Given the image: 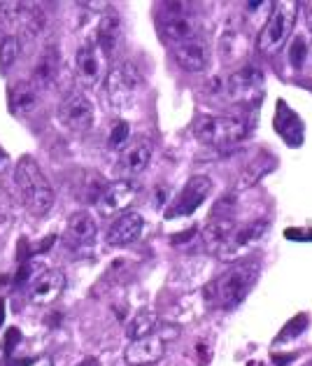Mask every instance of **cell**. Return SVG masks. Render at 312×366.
Segmentation results:
<instances>
[{
  "label": "cell",
  "instance_id": "17",
  "mask_svg": "<svg viewBox=\"0 0 312 366\" xmlns=\"http://www.w3.org/2000/svg\"><path fill=\"white\" fill-rule=\"evenodd\" d=\"M142 229H145V219H142L140 212H124V215L114 219L112 227L108 229V245L124 247V245L136 243L142 236Z\"/></svg>",
  "mask_w": 312,
  "mask_h": 366
},
{
  "label": "cell",
  "instance_id": "3",
  "mask_svg": "<svg viewBox=\"0 0 312 366\" xmlns=\"http://www.w3.org/2000/svg\"><path fill=\"white\" fill-rule=\"evenodd\" d=\"M249 133V124L243 117H212V114H201L193 122V136L205 145L215 147H233L240 140H245Z\"/></svg>",
  "mask_w": 312,
  "mask_h": 366
},
{
  "label": "cell",
  "instance_id": "21",
  "mask_svg": "<svg viewBox=\"0 0 312 366\" xmlns=\"http://www.w3.org/2000/svg\"><path fill=\"white\" fill-rule=\"evenodd\" d=\"M266 231H268V222H266V219H256V222H249V224H245V227H238L233 238H231V243L226 245L224 252H221V257L231 259L243 247L254 245L256 240H261L266 236Z\"/></svg>",
  "mask_w": 312,
  "mask_h": 366
},
{
  "label": "cell",
  "instance_id": "26",
  "mask_svg": "<svg viewBox=\"0 0 312 366\" xmlns=\"http://www.w3.org/2000/svg\"><path fill=\"white\" fill-rule=\"evenodd\" d=\"M308 54H310V49H308V42L303 35H296V38L291 40L289 44V64L293 70H301L303 64L308 61Z\"/></svg>",
  "mask_w": 312,
  "mask_h": 366
},
{
  "label": "cell",
  "instance_id": "13",
  "mask_svg": "<svg viewBox=\"0 0 312 366\" xmlns=\"http://www.w3.org/2000/svg\"><path fill=\"white\" fill-rule=\"evenodd\" d=\"M166 352V338L163 336H147L140 341H131V345L124 352V360L129 366H151L161 362Z\"/></svg>",
  "mask_w": 312,
  "mask_h": 366
},
{
  "label": "cell",
  "instance_id": "7",
  "mask_svg": "<svg viewBox=\"0 0 312 366\" xmlns=\"http://www.w3.org/2000/svg\"><path fill=\"white\" fill-rule=\"evenodd\" d=\"M59 122L73 133H86L94 127L91 101L82 92H77V89L68 92L64 96V101L59 103Z\"/></svg>",
  "mask_w": 312,
  "mask_h": 366
},
{
  "label": "cell",
  "instance_id": "34",
  "mask_svg": "<svg viewBox=\"0 0 312 366\" xmlns=\"http://www.w3.org/2000/svg\"><path fill=\"white\" fill-rule=\"evenodd\" d=\"M40 366H51V362H49V360H44V362H42Z\"/></svg>",
  "mask_w": 312,
  "mask_h": 366
},
{
  "label": "cell",
  "instance_id": "11",
  "mask_svg": "<svg viewBox=\"0 0 312 366\" xmlns=\"http://www.w3.org/2000/svg\"><path fill=\"white\" fill-rule=\"evenodd\" d=\"M173 56H175L177 66L193 75L205 73L210 66V47L201 33L173 44Z\"/></svg>",
  "mask_w": 312,
  "mask_h": 366
},
{
  "label": "cell",
  "instance_id": "15",
  "mask_svg": "<svg viewBox=\"0 0 312 366\" xmlns=\"http://www.w3.org/2000/svg\"><path fill=\"white\" fill-rule=\"evenodd\" d=\"M151 142L149 140H136L131 147L121 152L117 173L121 175V180H131V177L140 175L151 162Z\"/></svg>",
  "mask_w": 312,
  "mask_h": 366
},
{
  "label": "cell",
  "instance_id": "4",
  "mask_svg": "<svg viewBox=\"0 0 312 366\" xmlns=\"http://www.w3.org/2000/svg\"><path fill=\"white\" fill-rule=\"evenodd\" d=\"M142 84H145V79H142V73L136 68V64L121 61L108 73L105 94H108V101L114 110H129L136 105Z\"/></svg>",
  "mask_w": 312,
  "mask_h": 366
},
{
  "label": "cell",
  "instance_id": "27",
  "mask_svg": "<svg viewBox=\"0 0 312 366\" xmlns=\"http://www.w3.org/2000/svg\"><path fill=\"white\" fill-rule=\"evenodd\" d=\"M129 138H131V127H129V122H124V119L114 122V124H112V129H110V133H108V147L117 152V149H121L124 145H126Z\"/></svg>",
  "mask_w": 312,
  "mask_h": 366
},
{
  "label": "cell",
  "instance_id": "35",
  "mask_svg": "<svg viewBox=\"0 0 312 366\" xmlns=\"http://www.w3.org/2000/svg\"><path fill=\"white\" fill-rule=\"evenodd\" d=\"M0 366H5V364H3V360H0Z\"/></svg>",
  "mask_w": 312,
  "mask_h": 366
},
{
  "label": "cell",
  "instance_id": "24",
  "mask_svg": "<svg viewBox=\"0 0 312 366\" xmlns=\"http://www.w3.org/2000/svg\"><path fill=\"white\" fill-rule=\"evenodd\" d=\"M19 54H21V40L16 38V35H5V38L0 40V70L7 73V70L16 64Z\"/></svg>",
  "mask_w": 312,
  "mask_h": 366
},
{
  "label": "cell",
  "instance_id": "30",
  "mask_svg": "<svg viewBox=\"0 0 312 366\" xmlns=\"http://www.w3.org/2000/svg\"><path fill=\"white\" fill-rule=\"evenodd\" d=\"M29 273H31V264H21L19 273H16V278H14V285H24V280H29Z\"/></svg>",
  "mask_w": 312,
  "mask_h": 366
},
{
  "label": "cell",
  "instance_id": "10",
  "mask_svg": "<svg viewBox=\"0 0 312 366\" xmlns=\"http://www.w3.org/2000/svg\"><path fill=\"white\" fill-rule=\"evenodd\" d=\"M226 96L236 103H254L258 96L263 94V75L261 70L254 66H245L236 70L233 75L226 79L224 86Z\"/></svg>",
  "mask_w": 312,
  "mask_h": 366
},
{
  "label": "cell",
  "instance_id": "8",
  "mask_svg": "<svg viewBox=\"0 0 312 366\" xmlns=\"http://www.w3.org/2000/svg\"><path fill=\"white\" fill-rule=\"evenodd\" d=\"M140 196V187L136 180H114L105 184V189L98 199L96 208L101 212V217H112V215H124V210H129L136 199Z\"/></svg>",
  "mask_w": 312,
  "mask_h": 366
},
{
  "label": "cell",
  "instance_id": "14",
  "mask_svg": "<svg viewBox=\"0 0 312 366\" xmlns=\"http://www.w3.org/2000/svg\"><path fill=\"white\" fill-rule=\"evenodd\" d=\"M64 290H66V275L56 269H49V271H42L38 278L31 282L29 299L33 303H38V306H47V303L56 301Z\"/></svg>",
  "mask_w": 312,
  "mask_h": 366
},
{
  "label": "cell",
  "instance_id": "9",
  "mask_svg": "<svg viewBox=\"0 0 312 366\" xmlns=\"http://www.w3.org/2000/svg\"><path fill=\"white\" fill-rule=\"evenodd\" d=\"M212 192V180L205 175H193L189 182L182 187L180 196L175 199V203L171 205V210L166 212L168 219L173 217H189L193 215V210H198L201 205L205 203V199Z\"/></svg>",
  "mask_w": 312,
  "mask_h": 366
},
{
  "label": "cell",
  "instance_id": "25",
  "mask_svg": "<svg viewBox=\"0 0 312 366\" xmlns=\"http://www.w3.org/2000/svg\"><path fill=\"white\" fill-rule=\"evenodd\" d=\"M275 166V159L266 157V154H258L252 164L245 168V175H243V187H252L256 184L266 173H271Z\"/></svg>",
  "mask_w": 312,
  "mask_h": 366
},
{
  "label": "cell",
  "instance_id": "33",
  "mask_svg": "<svg viewBox=\"0 0 312 366\" xmlns=\"http://www.w3.org/2000/svg\"><path fill=\"white\" fill-rule=\"evenodd\" d=\"M3 322H5V301L0 299V327H3Z\"/></svg>",
  "mask_w": 312,
  "mask_h": 366
},
{
  "label": "cell",
  "instance_id": "31",
  "mask_svg": "<svg viewBox=\"0 0 312 366\" xmlns=\"http://www.w3.org/2000/svg\"><path fill=\"white\" fill-rule=\"evenodd\" d=\"M193 234H196V231L191 229V231H186V234H182V236H175V238H173V243H184V240H186V238H191Z\"/></svg>",
  "mask_w": 312,
  "mask_h": 366
},
{
  "label": "cell",
  "instance_id": "32",
  "mask_svg": "<svg viewBox=\"0 0 312 366\" xmlns=\"http://www.w3.org/2000/svg\"><path fill=\"white\" fill-rule=\"evenodd\" d=\"M5 166H7V154H5V149L0 147V171H3Z\"/></svg>",
  "mask_w": 312,
  "mask_h": 366
},
{
  "label": "cell",
  "instance_id": "19",
  "mask_svg": "<svg viewBox=\"0 0 312 366\" xmlns=\"http://www.w3.org/2000/svg\"><path fill=\"white\" fill-rule=\"evenodd\" d=\"M236 222L231 217H219V215H212L210 222L205 224L203 229V240L205 245H208V249H212V252H224L226 245L231 243V238H233L236 234Z\"/></svg>",
  "mask_w": 312,
  "mask_h": 366
},
{
  "label": "cell",
  "instance_id": "22",
  "mask_svg": "<svg viewBox=\"0 0 312 366\" xmlns=\"http://www.w3.org/2000/svg\"><path fill=\"white\" fill-rule=\"evenodd\" d=\"M96 234H98V227H96V222H94L91 215H89V212L79 210V212H75V215H70V219H68V236L73 238L75 243L89 245L96 238Z\"/></svg>",
  "mask_w": 312,
  "mask_h": 366
},
{
  "label": "cell",
  "instance_id": "12",
  "mask_svg": "<svg viewBox=\"0 0 312 366\" xmlns=\"http://www.w3.org/2000/svg\"><path fill=\"white\" fill-rule=\"evenodd\" d=\"M96 44L108 59H114L124 47V21L117 12H105L96 29Z\"/></svg>",
  "mask_w": 312,
  "mask_h": 366
},
{
  "label": "cell",
  "instance_id": "23",
  "mask_svg": "<svg viewBox=\"0 0 312 366\" xmlns=\"http://www.w3.org/2000/svg\"><path fill=\"white\" fill-rule=\"evenodd\" d=\"M156 327H158V317L154 315V312L142 310V312H138V315L129 322V327H126V336L131 338V341H140V338L154 336Z\"/></svg>",
  "mask_w": 312,
  "mask_h": 366
},
{
  "label": "cell",
  "instance_id": "2",
  "mask_svg": "<svg viewBox=\"0 0 312 366\" xmlns=\"http://www.w3.org/2000/svg\"><path fill=\"white\" fill-rule=\"evenodd\" d=\"M256 280H258V262H254V259L238 262L226 273H221L219 280L212 285L215 301L226 310L236 308L247 299V294L252 292Z\"/></svg>",
  "mask_w": 312,
  "mask_h": 366
},
{
  "label": "cell",
  "instance_id": "1",
  "mask_svg": "<svg viewBox=\"0 0 312 366\" xmlns=\"http://www.w3.org/2000/svg\"><path fill=\"white\" fill-rule=\"evenodd\" d=\"M14 184L33 215H47L54 205V187L33 157H21L14 166Z\"/></svg>",
  "mask_w": 312,
  "mask_h": 366
},
{
  "label": "cell",
  "instance_id": "5",
  "mask_svg": "<svg viewBox=\"0 0 312 366\" xmlns=\"http://www.w3.org/2000/svg\"><path fill=\"white\" fill-rule=\"evenodd\" d=\"M296 14H298V3H275L268 21L263 24L256 40L261 54H275L287 42L293 24H296Z\"/></svg>",
  "mask_w": 312,
  "mask_h": 366
},
{
  "label": "cell",
  "instance_id": "36",
  "mask_svg": "<svg viewBox=\"0 0 312 366\" xmlns=\"http://www.w3.org/2000/svg\"><path fill=\"white\" fill-rule=\"evenodd\" d=\"M306 366H312V362H310V364H306Z\"/></svg>",
  "mask_w": 312,
  "mask_h": 366
},
{
  "label": "cell",
  "instance_id": "16",
  "mask_svg": "<svg viewBox=\"0 0 312 366\" xmlns=\"http://www.w3.org/2000/svg\"><path fill=\"white\" fill-rule=\"evenodd\" d=\"M273 127L289 147H301L303 140H306V127H303V119L284 101H278V112H275Z\"/></svg>",
  "mask_w": 312,
  "mask_h": 366
},
{
  "label": "cell",
  "instance_id": "6",
  "mask_svg": "<svg viewBox=\"0 0 312 366\" xmlns=\"http://www.w3.org/2000/svg\"><path fill=\"white\" fill-rule=\"evenodd\" d=\"M75 73L79 84L86 89H96L101 82L108 79V56L103 54L96 42L86 40L75 54Z\"/></svg>",
  "mask_w": 312,
  "mask_h": 366
},
{
  "label": "cell",
  "instance_id": "29",
  "mask_svg": "<svg viewBox=\"0 0 312 366\" xmlns=\"http://www.w3.org/2000/svg\"><path fill=\"white\" fill-rule=\"evenodd\" d=\"M19 338H21L19 329H16V327L7 329V336H5V350H7V355H10V352L14 350V347H16V343H19Z\"/></svg>",
  "mask_w": 312,
  "mask_h": 366
},
{
  "label": "cell",
  "instance_id": "28",
  "mask_svg": "<svg viewBox=\"0 0 312 366\" xmlns=\"http://www.w3.org/2000/svg\"><path fill=\"white\" fill-rule=\"evenodd\" d=\"M306 327H308V315H296L291 320V322L287 325L280 332V336H278V343H284L287 338H296L298 334H303L306 332Z\"/></svg>",
  "mask_w": 312,
  "mask_h": 366
},
{
  "label": "cell",
  "instance_id": "20",
  "mask_svg": "<svg viewBox=\"0 0 312 366\" xmlns=\"http://www.w3.org/2000/svg\"><path fill=\"white\" fill-rule=\"evenodd\" d=\"M7 105H10V112L14 117H19V119L29 117L35 110V105H38V89L33 86L31 79L10 86V92H7Z\"/></svg>",
  "mask_w": 312,
  "mask_h": 366
},
{
  "label": "cell",
  "instance_id": "18",
  "mask_svg": "<svg viewBox=\"0 0 312 366\" xmlns=\"http://www.w3.org/2000/svg\"><path fill=\"white\" fill-rule=\"evenodd\" d=\"M61 73V54L56 49V44H47L42 51L38 61H35V68H33V86L38 89H49L51 84L59 79Z\"/></svg>",
  "mask_w": 312,
  "mask_h": 366
}]
</instances>
